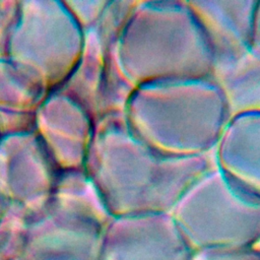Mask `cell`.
<instances>
[{
    "mask_svg": "<svg viewBox=\"0 0 260 260\" xmlns=\"http://www.w3.org/2000/svg\"><path fill=\"white\" fill-rule=\"evenodd\" d=\"M170 214L193 251L253 247L260 241V197L240 188L215 165L185 191Z\"/></svg>",
    "mask_w": 260,
    "mask_h": 260,
    "instance_id": "277c9868",
    "label": "cell"
},
{
    "mask_svg": "<svg viewBox=\"0 0 260 260\" xmlns=\"http://www.w3.org/2000/svg\"><path fill=\"white\" fill-rule=\"evenodd\" d=\"M106 228L119 260H189L193 253L170 212L113 216Z\"/></svg>",
    "mask_w": 260,
    "mask_h": 260,
    "instance_id": "5b68a950",
    "label": "cell"
},
{
    "mask_svg": "<svg viewBox=\"0 0 260 260\" xmlns=\"http://www.w3.org/2000/svg\"><path fill=\"white\" fill-rule=\"evenodd\" d=\"M129 130L155 152L189 157L213 151L230 120L211 77L156 81L137 86L126 109Z\"/></svg>",
    "mask_w": 260,
    "mask_h": 260,
    "instance_id": "7a4b0ae2",
    "label": "cell"
},
{
    "mask_svg": "<svg viewBox=\"0 0 260 260\" xmlns=\"http://www.w3.org/2000/svg\"><path fill=\"white\" fill-rule=\"evenodd\" d=\"M189 260H260V252L252 247H216L193 251Z\"/></svg>",
    "mask_w": 260,
    "mask_h": 260,
    "instance_id": "9c48e42d",
    "label": "cell"
},
{
    "mask_svg": "<svg viewBox=\"0 0 260 260\" xmlns=\"http://www.w3.org/2000/svg\"><path fill=\"white\" fill-rule=\"evenodd\" d=\"M230 119L246 113H260V57L247 53L240 59L212 70Z\"/></svg>",
    "mask_w": 260,
    "mask_h": 260,
    "instance_id": "ba28073f",
    "label": "cell"
},
{
    "mask_svg": "<svg viewBox=\"0 0 260 260\" xmlns=\"http://www.w3.org/2000/svg\"><path fill=\"white\" fill-rule=\"evenodd\" d=\"M215 167L246 192L260 197V113L232 117L214 149Z\"/></svg>",
    "mask_w": 260,
    "mask_h": 260,
    "instance_id": "52a82bcc",
    "label": "cell"
},
{
    "mask_svg": "<svg viewBox=\"0 0 260 260\" xmlns=\"http://www.w3.org/2000/svg\"><path fill=\"white\" fill-rule=\"evenodd\" d=\"M256 2L187 1L211 53L213 69L228 65L250 52Z\"/></svg>",
    "mask_w": 260,
    "mask_h": 260,
    "instance_id": "8992f818",
    "label": "cell"
},
{
    "mask_svg": "<svg viewBox=\"0 0 260 260\" xmlns=\"http://www.w3.org/2000/svg\"><path fill=\"white\" fill-rule=\"evenodd\" d=\"M120 67L135 86L210 77L213 60L187 1H137L117 48Z\"/></svg>",
    "mask_w": 260,
    "mask_h": 260,
    "instance_id": "3957f363",
    "label": "cell"
},
{
    "mask_svg": "<svg viewBox=\"0 0 260 260\" xmlns=\"http://www.w3.org/2000/svg\"><path fill=\"white\" fill-rule=\"evenodd\" d=\"M84 164L112 216L170 212L215 165L213 151L189 157L155 152L133 135L124 115L94 123Z\"/></svg>",
    "mask_w": 260,
    "mask_h": 260,
    "instance_id": "6da1fadb",
    "label": "cell"
},
{
    "mask_svg": "<svg viewBox=\"0 0 260 260\" xmlns=\"http://www.w3.org/2000/svg\"><path fill=\"white\" fill-rule=\"evenodd\" d=\"M250 52L260 57V1L256 2L253 13Z\"/></svg>",
    "mask_w": 260,
    "mask_h": 260,
    "instance_id": "30bf717a",
    "label": "cell"
}]
</instances>
